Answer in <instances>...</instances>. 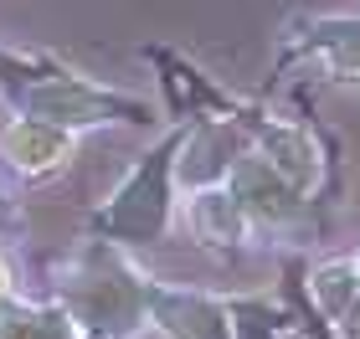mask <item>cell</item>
<instances>
[{
    "mask_svg": "<svg viewBox=\"0 0 360 339\" xmlns=\"http://www.w3.org/2000/svg\"><path fill=\"white\" fill-rule=\"evenodd\" d=\"M0 72H31V62H21V57H11V52H0Z\"/></svg>",
    "mask_w": 360,
    "mask_h": 339,
    "instance_id": "cell-14",
    "label": "cell"
},
{
    "mask_svg": "<svg viewBox=\"0 0 360 339\" xmlns=\"http://www.w3.org/2000/svg\"><path fill=\"white\" fill-rule=\"evenodd\" d=\"M57 303L77 319L83 339H134L150 324V278H139L108 241H88L57 272Z\"/></svg>",
    "mask_w": 360,
    "mask_h": 339,
    "instance_id": "cell-1",
    "label": "cell"
},
{
    "mask_svg": "<svg viewBox=\"0 0 360 339\" xmlns=\"http://www.w3.org/2000/svg\"><path fill=\"white\" fill-rule=\"evenodd\" d=\"M180 154V134L165 139L155 154H144V165L129 175V180L113 190L108 211L98 216V226H103L108 237L119 241H160L170 226V159Z\"/></svg>",
    "mask_w": 360,
    "mask_h": 339,
    "instance_id": "cell-2",
    "label": "cell"
},
{
    "mask_svg": "<svg viewBox=\"0 0 360 339\" xmlns=\"http://www.w3.org/2000/svg\"><path fill=\"white\" fill-rule=\"evenodd\" d=\"M186 221H191L195 241H206V247H237V241L252 232V221L242 216V206H237V196L226 185L195 190L191 206H186Z\"/></svg>",
    "mask_w": 360,
    "mask_h": 339,
    "instance_id": "cell-9",
    "label": "cell"
},
{
    "mask_svg": "<svg viewBox=\"0 0 360 339\" xmlns=\"http://www.w3.org/2000/svg\"><path fill=\"white\" fill-rule=\"evenodd\" d=\"M0 154H6L21 175H46V170L68 165V154H72V128L41 124V119H15L6 134H0Z\"/></svg>",
    "mask_w": 360,
    "mask_h": 339,
    "instance_id": "cell-6",
    "label": "cell"
},
{
    "mask_svg": "<svg viewBox=\"0 0 360 339\" xmlns=\"http://www.w3.org/2000/svg\"><path fill=\"white\" fill-rule=\"evenodd\" d=\"M350 267H355V298H350V314H345V324H340V334L360 339V252L350 257Z\"/></svg>",
    "mask_w": 360,
    "mask_h": 339,
    "instance_id": "cell-13",
    "label": "cell"
},
{
    "mask_svg": "<svg viewBox=\"0 0 360 339\" xmlns=\"http://www.w3.org/2000/svg\"><path fill=\"white\" fill-rule=\"evenodd\" d=\"M21 108H26V119H41V124H57V128L103 124V119H144V103H129V98H113V93H98V88L83 83V77H68V72L26 83Z\"/></svg>",
    "mask_w": 360,
    "mask_h": 339,
    "instance_id": "cell-4",
    "label": "cell"
},
{
    "mask_svg": "<svg viewBox=\"0 0 360 339\" xmlns=\"http://www.w3.org/2000/svg\"><path fill=\"white\" fill-rule=\"evenodd\" d=\"M257 154H263L278 175H288L304 196L319 185V149H314V139H309L304 128H293V124H263V128H257Z\"/></svg>",
    "mask_w": 360,
    "mask_h": 339,
    "instance_id": "cell-8",
    "label": "cell"
},
{
    "mask_svg": "<svg viewBox=\"0 0 360 339\" xmlns=\"http://www.w3.org/2000/svg\"><path fill=\"white\" fill-rule=\"evenodd\" d=\"M304 46L324 62V72L345 88H360V21H345V15H314L304 21Z\"/></svg>",
    "mask_w": 360,
    "mask_h": 339,
    "instance_id": "cell-7",
    "label": "cell"
},
{
    "mask_svg": "<svg viewBox=\"0 0 360 339\" xmlns=\"http://www.w3.org/2000/svg\"><path fill=\"white\" fill-rule=\"evenodd\" d=\"M11 298V267H6V257H0V303Z\"/></svg>",
    "mask_w": 360,
    "mask_h": 339,
    "instance_id": "cell-15",
    "label": "cell"
},
{
    "mask_svg": "<svg viewBox=\"0 0 360 339\" xmlns=\"http://www.w3.org/2000/svg\"><path fill=\"white\" fill-rule=\"evenodd\" d=\"M226 190L237 196L242 216H248L252 226H268V232L304 226V216H309V196L288 180V175H278L257 149L237 154L232 165H226Z\"/></svg>",
    "mask_w": 360,
    "mask_h": 339,
    "instance_id": "cell-3",
    "label": "cell"
},
{
    "mask_svg": "<svg viewBox=\"0 0 360 339\" xmlns=\"http://www.w3.org/2000/svg\"><path fill=\"white\" fill-rule=\"evenodd\" d=\"M226 309H232V339H288L283 319L268 314V303H257V298H232Z\"/></svg>",
    "mask_w": 360,
    "mask_h": 339,
    "instance_id": "cell-12",
    "label": "cell"
},
{
    "mask_svg": "<svg viewBox=\"0 0 360 339\" xmlns=\"http://www.w3.org/2000/svg\"><path fill=\"white\" fill-rule=\"evenodd\" d=\"M150 324L165 339H232V309L211 293L150 283Z\"/></svg>",
    "mask_w": 360,
    "mask_h": 339,
    "instance_id": "cell-5",
    "label": "cell"
},
{
    "mask_svg": "<svg viewBox=\"0 0 360 339\" xmlns=\"http://www.w3.org/2000/svg\"><path fill=\"white\" fill-rule=\"evenodd\" d=\"M0 339H83L62 303H0Z\"/></svg>",
    "mask_w": 360,
    "mask_h": 339,
    "instance_id": "cell-10",
    "label": "cell"
},
{
    "mask_svg": "<svg viewBox=\"0 0 360 339\" xmlns=\"http://www.w3.org/2000/svg\"><path fill=\"white\" fill-rule=\"evenodd\" d=\"M309 298H314V314H319L330 329H340V324H345L350 298H355V267H350V257L319 262L314 272H309Z\"/></svg>",
    "mask_w": 360,
    "mask_h": 339,
    "instance_id": "cell-11",
    "label": "cell"
}]
</instances>
